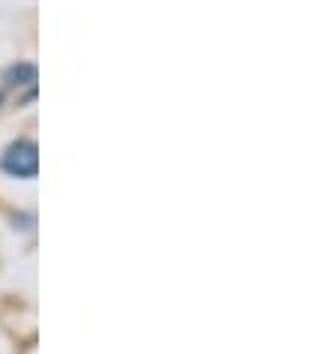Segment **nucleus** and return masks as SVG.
<instances>
[{
    "label": "nucleus",
    "instance_id": "1",
    "mask_svg": "<svg viewBox=\"0 0 336 354\" xmlns=\"http://www.w3.org/2000/svg\"><path fill=\"white\" fill-rule=\"evenodd\" d=\"M0 168L12 177L30 180V177H37V171H39V147L28 138L12 141V145L3 150V156H0Z\"/></svg>",
    "mask_w": 336,
    "mask_h": 354
},
{
    "label": "nucleus",
    "instance_id": "2",
    "mask_svg": "<svg viewBox=\"0 0 336 354\" xmlns=\"http://www.w3.org/2000/svg\"><path fill=\"white\" fill-rule=\"evenodd\" d=\"M37 66L28 64V60H21V64H15L6 69V75H3V82L10 84V87H30L33 82H37Z\"/></svg>",
    "mask_w": 336,
    "mask_h": 354
},
{
    "label": "nucleus",
    "instance_id": "3",
    "mask_svg": "<svg viewBox=\"0 0 336 354\" xmlns=\"http://www.w3.org/2000/svg\"><path fill=\"white\" fill-rule=\"evenodd\" d=\"M0 105H3V91H0Z\"/></svg>",
    "mask_w": 336,
    "mask_h": 354
}]
</instances>
